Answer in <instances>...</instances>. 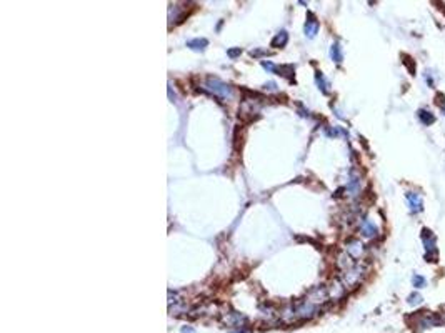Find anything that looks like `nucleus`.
Wrapping results in <instances>:
<instances>
[{
	"label": "nucleus",
	"mask_w": 445,
	"mask_h": 333,
	"mask_svg": "<svg viewBox=\"0 0 445 333\" xmlns=\"http://www.w3.org/2000/svg\"><path fill=\"white\" fill-rule=\"evenodd\" d=\"M205 89L209 92H212L214 95L222 97V99H230L232 97V87L215 77H209L207 80H205Z\"/></svg>",
	"instance_id": "nucleus-1"
},
{
	"label": "nucleus",
	"mask_w": 445,
	"mask_h": 333,
	"mask_svg": "<svg viewBox=\"0 0 445 333\" xmlns=\"http://www.w3.org/2000/svg\"><path fill=\"white\" fill-rule=\"evenodd\" d=\"M422 242L425 245V252H427L429 262H437V247H435V235L429 228L422 230Z\"/></svg>",
	"instance_id": "nucleus-2"
},
{
	"label": "nucleus",
	"mask_w": 445,
	"mask_h": 333,
	"mask_svg": "<svg viewBox=\"0 0 445 333\" xmlns=\"http://www.w3.org/2000/svg\"><path fill=\"white\" fill-rule=\"evenodd\" d=\"M440 323H442V318H440L437 313H427V312H425L424 315L419 318L417 325L420 327V330H425V328L439 327Z\"/></svg>",
	"instance_id": "nucleus-3"
},
{
	"label": "nucleus",
	"mask_w": 445,
	"mask_h": 333,
	"mask_svg": "<svg viewBox=\"0 0 445 333\" xmlns=\"http://www.w3.org/2000/svg\"><path fill=\"white\" fill-rule=\"evenodd\" d=\"M407 202H409V207H410V212L412 213H419L424 210V202H422V197H420L419 193L415 192H409L407 195Z\"/></svg>",
	"instance_id": "nucleus-4"
},
{
	"label": "nucleus",
	"mask_w": 445,
	"mask_h": 333,
	"mask_svg": "<svg viewBox=\"0 0 445 333\" xmlns=\"http://www.w3.org/2000/svg\"><path fill=\"white\" fill-rule=\"evenodd\" d=\"M304 30H305V35L309 38H314L317 35V32H319V20H317L312 13H309V20L305 22Z\"/></svg>",
	"instance_id": "nucleus-5"
},
{
	"label": "nucleus",
	"mask_w": 445,
	"mask_h": 333,
	"mask_svg": "<svg viewBox=\"0 0 445 333\" xmlns=\"http://www.w3.org/2000/svg\"><path fill=\"white\" fill-rule=\"evenodd\" d=\"M360 232H362V235H364V237H375V235H377V227H375V225L370 222V220H362V225H360Z\"/></svg>",
	"instance_id": "nucleus-6"
},
{
	"label": "nucleus",
	"mask_w": 445,
	"mask_h": 333,
	"mask_svg": "<svg viewBox=\"0 0 445 333\" xmlns=\"http://www.w3.org/2000/svg\"><path fill=\"white\" fill-rule=\"evenodd\" d=\"M347 252H349V255L352 258H359L362 255V252H364V247H362V243L359 240H352V242L347 245Z\"/></svg>",
	"instance_id": "nucleus-7"
},
{
	"label": "nucleus",
	"mask_w": 445,
	"mask_h": 333,
	"mask_svg": "<svg viewBox=\"0 0 445 333\" xmlns=\"http://www.w3.org/2000/svg\"><path fill=\"white\" fill-rule=\"evenodd\" d=\"M287 42H288V33L285 30H282V32H278L275 37H273V40H272L270 45L273 48H280V47H285Z\"/></svg>",
	"instance_id": "nucleus-8"
},
{
	"label": "nucleus",
	"mask_w": 445,
	"mask_h": 333,
	"mask_svg": "<svg viewBox=\"0 0 445 333\" xmlns=\"http://www.w3.org/2000/svg\"><path fill=\"white\" fill-rule=\"evenodd\" d=\"M207 45H209V40H205V38H194V40L187 42V47H190L192 50H204Z\"/></svg>",
	"instance_id": "nucleus-9"
},
{
	"label": "nucleus",
	"mask_w": 445,
	"mask_h": 333,
	"mask_svg": "<svg viewBox=\"0 0 445 333\" xmlns=\"http://www.w3.org/2000/svg\"><path fill=\"white\" fill-rule=\"evenodd\" d=\"M330 55H332V58H334V60L337 62V63H340L342 60H344V55H342V47H340V43H334V45H332V48H330Z\"/></svg>",
	"instance_id": "nucleus-10"
},
{
	"label": "nucleus",
	"mask_w": 445,
	"mask_h": 333,
	"mask_svg": "<svg viewBox=\"0 0 445 333\" xmlns=\"http://www.w3.org/2000/svg\"><path fill=\"white\" fill-rule=\"evenodd\" d=\"M419 119H420V122H422L424 125H430V124H434L435 122V117L430 114V112H427V110H419Z\"/></svg>",
	"instance_id": "nucleus-11"
},
{
	"label": "nucleus",
	"mask_w": 445,
	"mask_h": 333,
	"mask_svg": "<svg viewBox=\"0 0 445 333\" xmlns=\"http://www.w3.org/2000/svg\"><path fill=\"white\" fill-rule=\"evenodd\" d=\"M347 190H349V192H350V195H357V193H359V190H360V180H359V177L352 175Z\"/></svg>",
	"instance_id": "nucleus-12"
},
{
	"label": "nucleus",
	"mask_w": 445,
	"mask_h": 333,
	"mask_svg": "<svg viewBox=\"0 0 445 333\" xmlns=\"http://www.w3.org/2000/svg\"><path fill=\"white\" fill-rule=\"evenodd\" d=\"M275 72L282 77H290V80H292V75H293V72H295V68H293V65H280V67H275Z\"/></svg>",
	"instance_id": "nucleus-13"
},
{
	"label": "nucleus",
	"mask_w": 445,
	"mask_h": 333,
	"mask_svg": "<svg viewBox=\"0 0 445 333\" xmlns=\"http://www.w3.org/2000/svg\"><path fill=\"white\" fill-rule=\"evenodd\" d=\"M315 80H317V83H319V89L324 92V94H327V87H329V83H327V80H325V77L322 75L320 72H317V75H315Z\"/></svg>",
	"instance_id": "nucleus-14"
},
{
	"label": "nucleus",
	"mask_w": 445,
	"mask_h": 333,
	"mask_svg": "<svg viewBox=\"0 0 445 333\" xmlns=\"http://www.w3.org/2000/svg\"><path fill=\"white\" fill-rule=\"evenodd\" d=\"M412 283H414L415 288H424L425 287V278L422 275H414Z\"/></svg>",
	"instance_id": "nucleus-15"
},
{
	"label": "nucleus",
	"mask_w": 445,
	"mask_h": 333,
	"mask_svg": "<svg viewBox=\"0 0 445 333\" xmlns=\"http://www.w3.org/2000/svg\"><path fill=\"white\" fill-rule=\"evenodd\" d=\"M409 303L410 305H420V303H422V297L419 295V293H412V295L409 297Z\"/></svg>",
	"instance_id": "nucleus-16"
},
{
	"label": "nucleus",
	"mask_w": 445,
	"mask_h": 333,
	"mask_svg": "<svg viewBox=\"0 0 445 333\" xmlns=\"http://www.w3.org/2000/svg\"><path fill=\"white\" fill-rule=\"evenodd\" d=\"M242 53V48L238 47V48H230V50L227 52V55L230 57V58H235V57H238Z\"/></svg>",
	"instance_id": "nucleus-17"
},
{
	"label": "nucleus",
	"mask_w": 445,
	"mask_h": 333,
	"mask_svg": "<svg viewBox=\"0 0 445 333\" xmlns=\"http://www.w3.org/2000/svg\"><path fill=\"white\" fill-rule=\"evenodd\" d=\"M250 55H252V57H260V55H270V52H267V50H260V48H258V50H252V52H250Z\"/></svg>",
	"instance_id": "nucleus-18"
},
{
	"label": "nucleus",
	"mask_w": 445,
	"mask_h": 333,
	"mask_svg": "<svg viewBox=\"0 0 445 333\" xmlns=\"http://www.w3.org/2000/svg\"><path fill=\"white\" fill-rule=\"evenodd\" d=\"M262 67L265 68V70H268V72H275V67L277 65H273L272 62H262Z\"/></svg>",
	"instance_id": "nucleus-19"
},
{
	"label": "nucleus",
	"mask_w": 445,
	"mask_h": 333,
	"mask_svg": "<svg viewBox=\"0 0 445 333\" xmlns=\"http://www.w3.org/2000/svg\"><path fill=\"white\" fill-rule=\"evenodd\" d=\"M404 63L410 68V72H414V63H412V58H410L409 55H404Z\"/></svg>",
	"instance_id": "nucleus-20"
},
{
	"label": "nucleus",
	"mask_w": 445,
	"mask_h": 333,
	"mask_svg": "<svg viewBox=\"0 0 445 333\" xmlns=\"http://www.w3.org/2000/svg\"><path fill=\"white\" fill-rule=\"evenodd\" d=\"M437 104L440 105V109L445 110V97H444L442 94H439V95H437Z\"/></svg>",
	"instance_id": "nucleus-21"
},
{
	"label": "nucleus",
	"mask_w": 445,
	"mask_h": 333,
	"mask_svg": "<svg viewBox=\"0 0 445 333\" xmlns=\"http://www.w3.org/2000/svg\"><path fill=\"white\" fill-rule=\"evenodd\" d=\"M265 87H267L268 90H275V89H277V85H275V83H273V82H268Z\"/></svg>",
	"instance_id": "nucleus-22"
},
{
	"label": "nucleus",
	"mask_w": 445,
	"mask_h": 333,
	"mask_svg": "<svg viewBox=\"0 0 445 333\" xmlns=\"http://www.w3.org/2000/svg\"><path fill=\"white\" fill-rule=\"evenodd\" d=\"M182 333H195V330H194V328H190V327H184Z\"/></svg>",
	"instance_id": "nucleus-23"
},
{
	"label": "nucleus",
	"mask_w": 445,
	"mask_h": 333,
	"mask_svg": "<svg viewBox=\"0 0 445 333\" xmlns=\"http://www.w3.org/2000/svg\"><path fill=\"white\" fill-rule=\"evenodd\" d=\"M232 333H247L245 330H240V332H232Z\"/></svg>",
	"instance_id": "nucleus-24"
}]
</instances>
